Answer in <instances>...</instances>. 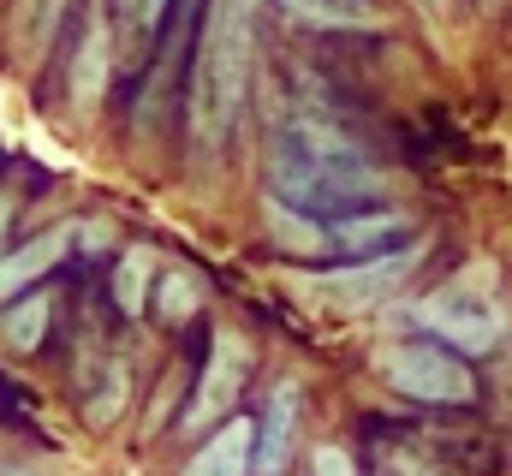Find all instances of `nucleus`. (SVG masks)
<instances>
[{
  "instance_id": "f257e3e1",
  "label": "nucleus",
  "mask_w": 512,
  "mask_h": 476,
  "mask_svg": "<svg viewBox=\"0 0 512 476\" xmlns=\"http://www.w3.org/2000/svg\"><path fill=\"white\" fill-rule=\"evenodd\" d=\"M256 72V0H209L191 66V149L221 155L239 131Z\"/></svg>"
},
{
  "instance_id": "f03ea898",
  "label": "nucleus",
  "mask_w": 512,
  "mask_h": 476,
  "mask_svg": "<svg viewBox=\"0 0 512 476\" xmlns=\"http://www.w3.org/2000/svg\"><path fill=\"white\" fill-rule=\"evenodd\" d=\"M268 179H274V197L292 209H358L382 191L376 161L334 125H310V119L280 131Z\"/></svg>"
},
{
  "instance_id": "7ed1b4c3",
  "label": "nucleus",
  "mask_w": 512,
  "mask_h": 476,
  "mask_svg": "<svg viewBox=\"0 0 512 476\" xmlns=\"http://www.w3.org/2000/svg\"><path fill=\"white\" fill-rule=\"evenodd\" d=\"M382 369L405 399H423V405H471V399H477V375H471L465 352L435 346V340L393 346V352L382 357Z\"/></svg>"
},
{
  "instance_id": "20e7f679",
  "label": "nucleus",
  "mask_w": 512,
  "mask_h": 476,
  "mask_svg": "<svg viewBox=\"0 0 512 476\" xmlns=\"http://www.w3.org/2000/svg\"><path fill=\"white\" fill-rule=\"evenodd\" d=\"M417 322L429 334H441V346H453V352H465V357L495 352L501 334H507V310L489 292H477V286H447V292L423 298L417 304Z\"/></svg>"
},
{
  "instance_id": "39448f33",
  "label": "nucleus",
  "mask_w": 512,
  "mask_h": 476,
  "mask_svg": "<svg viewBox=\"0 0 512 476\" xmlns=\"http://www.w3.org/2000/svg\"><path fill=\"white\" fill-rule=\"evenodd\" d=\"M417 256H423V244L364 256V262H352V268L316 274V280H310V292H322V298H328V304H340V310H370V304H382L393 286H405V274L417 268Z\"/></svg>"
},
{
  "instance_id": "423d86ee",
  "label": "nucleus",
  "mask_w": 512,
  "mask_h": 476,
  "mask_svg": "<svg viewBox=\"0 0 512 476\" xmlns=\"http://www.w3.org/2000/svg\"><path fill=\"white\" fill-rule=\"evenodd\" d=\"M239 387H245V340H239V334H221V340H215V357H209V369H203V381H197V399H191L185 423L203 429V423L227 417L233 399H239Z\"/></svg>"
},
{
  "instance_id": "0eeeda50",
  "label": "nucleus",
  "mask_w": 512,
  "mask_h": 476,
  "mask_svg": "<svg viewBox=\"0 0 512 476\" xmlns=\"http://www.w3.org/2000/svg\"><path fill=\"white\" fill-rule=\"evenodd\" d=\"M298 441V381H280L268 393V411L256 423V476H280Z\"/></svg>"
},
{
  "instance_id": "6e6552de",
  "label": "nucleus",
  "mask_w": 512,
  "mask_h": 476,
  "mask_svg": "<svg viewBox=\"0 0 512 476\" xmlns=\"http://www.w3.org/2000/svg\"><path fill=\"white\" fill-rule=\"evenodd\" d=\"M72 250V233L66 227H54V233H36L30 244H18L12 256H0V310L12 304V298H24L60 256Z\"/></svg>"
},
{
  "instance_id": "1a4fd4ad",
  "label": "nucleus",
  "mask_w": 512,
  "mask_h": 476,
  "mask_svg": "<svg viewBox=\"0 0 512 476\" xmlns=\"http://www.w3.org/2000/svg\"><path fill=\"white\" fill-rule=\"evenodd\" d=\"M251 465H256V423L233 417V423H221V429L191 453V465L179 476H251Z\"/></svg>"
},
{
  "instance_id": "9d476101",
  "label": "nucleus",
  "mask_w": 512,
  "mask_h": 476,
  "mask_svg": "<svg viewBox=\"0 0 512 476\" xmlns=\"http://www.w3.org/2000/svg\"><path fill=\"white\" fill-rule=\"evenodd\" d=\"M60 18H66V0H12V54L24 66H36L54 42Z\"/></svg>"
},
{
  "instance_id": "9b49d317",
  "label": "nucleus",
  "mask_w": 512,
  "mask_h": 476,
  "mask_svg": "<svg viewBox=\"0 0 512 476\" xmlns=\"http://www.w3.org/2000/svg\"><path fill=\"white\" fill-rule=\"evenodd\" d=\"M102 78H108V24H102V12H90L84 42H78V66H72V96H78V108H96Z\"/></svg>"
},
{
  "instance_id": "f8f14e48",
  "label": "nucleus",
  "mask_w": 512,
  "mask_h": 476,
  "mask_svg": "<svg viewBox=\"0 0 512 476\" xmlns=\"http://www.w3.org/2000/svg\"><path fill=\"white\" fill-rule=\"evenodd\" d=\"M42 334H48V298H42V292H24V298H12V304L0 310V346L36 352Z\"/></svg>"
},
{
  "instance_id": "ddd939ff",
  "label": "nucleus",
  "mask_w": 512,
  "mask_h": 476,
  "mask_svg": "<svg viewBox=\"0 0 512 476\" xmlns=\"http://www.w3.org/2000/svg\"><path fill=\"white\" fill-rule=\"evenodd\" d=\"M155 280H161V268H155V256H149L143 244L120 256V274H114V298H120V310H126V316H137V310L155 298Z\"/></svg>"
},
{
  "instance_id": "4468645a",
  "label": "nucleus",
  "mask_w": 512,
  "mask_h": 476,
  "mask_svg": "<svg viewBox=\"0 0 512 476\" xmlns=\"http://www.w3.org/2000/svg\"><path fill=\"white\" fill-rule=\"evenodd\" d=\"M268 227H274V238L286 244V250H322V244H334L328 238V227H316L304 209H292V203H280V197H268Z\"/></svg>"
},
{
  "instance_id": "2eb2a0df",
  "label": "nucleus",
  "mask_w": 512,
  "mask_h": 476,
  "mask_svg": "<svg viewBox=\"0 0 512 476\" xmlns=\"http://www.w3.org/2000/svg\"><path fill=\"white\" fill-rule=\"evenodd\" d=\"M399 233H405L399 215H352V221H334V227H328L334 244H346V250H358V256L376 250V244H387V238H399Z\"/></svg>"
},
{
  "instance_id": "dca6fc26",
  "label": "nucleus",
  "mask_w": 512,
  "mask_h": 476,
  "mask_svg": "<svg viewBox=\"0 0 512 476\" xmlns=\"http://www.w3.org/2000/svg\"><path fill=\"white\" fill-rule=\"evenodd\" d=\"M197 280L185 274V268H161V280H155V316L161 322H185L191 310H197Z\"/></svg>"
},
{
  "instance_id": "f3484780",
  "label": "nucleus",
  "mask_w": 512,
  "mask_h": 476,
  "mask_svg": "<svg viewBox=\"0 0 512 476\" xmlns=\"http://www.w3.org/2000/svg\"><path fill=\"white\" fill-rule=\"evenodd\" d=\"M286 6L310 24H370L376 18L370 0H286Z\"/></svg>"
},
{
  "instance_id": "a211bd4d",
  "label": "nucleus",
  "mask_w": 512,
  "mask_h": 476,
  "mask_svg": "<svg viewBox=\"0 0 512 476\" xmlns=\"http://www.w3.org/2000/svg\"><path fill=\"white\" fill-rule=\"evenodd\" d=\"M120 405H126V369H120V363H108V375H102V393L90 399V423H96V429H108V423L120 417Z\"/></svg>"
},
{
  "instance_id": "6ab92c4d",
  "label": "nucleus",
  "mask_w": 512,
  "mask_h": 476,
  "mask_svg": "<svg viewBox=\"0 0 512 476\" xmlns=\"http://www.w3.org/2000/svg\"><path fill=\"white\" fill-rule=\"evenodd\" d=\"M114 6H120V24L131 42H149L161 30V12H167V0H114Z\"/></svg>"
},
{
  "instance_id": "aec40b11",
  "label": "nucleus",
  "mask_w": 512,
  "mask_h": 476,
  "mask_svg": "<svg viewBox=\"0 0 512 476\" xmlns=\"http://www.w3.org/2000/svg\"><path fill=\"white\" fill-rule=\"evenodd\" d=\"M316 476H358L340 447H316Z\"/></svg>"
},
{
  "instance_id": "412c9836",
  "label": "nucleus",
  "mask_w": 512,
  "mask_h": 476,
  "mask_svg": "<svg viewBox=\"0 0 512 476\" xmlns=\"http://www.w3.org/2000/svg\"><path fill=\"white\" fill-rule=\"evenodd\" d=\"M6 476H30V471H6Z\"/></svg>"
}]
</instances>
